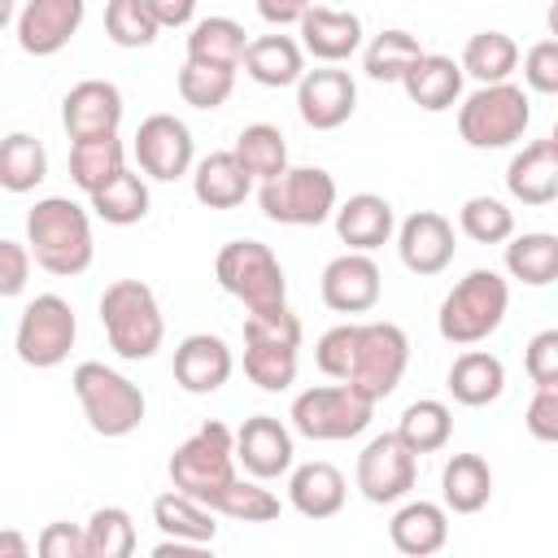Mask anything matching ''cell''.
<instances>
[{
  "mask_svg": "<svg viewBox=\"0 0 558 558\" xmlns=\"http://www.w3.org/2000/svg\"><path fill=\"white\" fill-rule=\"evenodd\" d=\"M26 248L31 262L57 279H74L92 266L96 240H92V214L70 196H44L26 214Z\"/></svg>",
  "mask_w": 558,
  "mask_h": 558,
  "instance_id": "1",
  "label": "cell"
},
{
  "mask_svg": "<svg viewBox=\"0 0 558 558\" xmlns=\"http://www.w3.org/2000/svg\"><path fill=\"white\" fill-rule=\"evenodd\" d=\"M301 366V318L283 305L248 310L244 318V375L262 392H283L296 384Z\"/></svg>",
  "mask_w": 558,
  "mask_h": 558,
  "instance_id": "2",
  "label": "cell"
},
{
  "mask_svg": "<svg viewBox=\"0 0 558 558\" xmlns=\"http://www.w3.org/2000/svg\"><path fill=\"white\" fill-rule=\"evenodd\" d=\"M100 327L109 336V349L126 362H148L166 340L157 292L144 279H113L100 292Z\"/></svg>",
  "mask_w": 558,
  "mask_h": 558,
  "instance_id": "3",
  "label": "cell"
},
{
  "mask_svg": "<svg viewBox=\"0 0 558 558\" xmlns=\"http://www.w3.org/2000/svg\"><path fill=\"white\" fill-rule=\"evenodd\" d=\"M506 310H510V283H506L497 270L475 266V270H466V275L449 288V296L440 301L436 331H440V340L466 349V344L488 340V336L506 323Z\"/></svg>",
  "mask_w": 558,
  "mask_h": 558,
  "instance_id": "4",
  "label": "cell"
},
{
  "mask_svg": "<svg viewBox=\"0 0 558 558\" xmlns=\"http://www.w3.org/2000/svg\"><path fill=\"white\" fill-rule=\"evenodd\" d=\"M70 384H74V397L83 405V418H87V427L96 436L118 440V436H131L144 423L148 401H144L140 384H131L122 371H113L105 362H78L74 375H70Z\"/></svg>",
  "mask_w": 558,
  "mask_h": 558,
  "instance_id": "5",
  "label": "cell"
},
{
  "mask_svg": "<svg viewBox=\"0 0 558 558\" xmlns=\"http://www.w3.org/2000/svg\"><path fill=\"white\" fill-rule=\"evenodd\" d=\"M527 122H532V100L510 78L506 83H480L458 105V135L471 148H510L523 140Z\"/></svg>",
  "mask_w": 558,
  "mask_h": 558,
  "instance_id": "6",
  "label": "cell"
},
{
  "mask_svg": "<svg viewBox=\"0 0 558 558\" xmlns=\"http://www.w3.org/2000/svg\"><path fill=\"white\" fill-rule=\"evenodd\" d=\"M214 279L244 310H270L288 301V275L275 248L262 240H227L214 257Z\"/></svg>",
  "mask_w": 558,
  "mask_h": 558,
  "instance_id": "7",
  "label": "cell"
},
{
  "mask_svg": "<svg viewBox=\"0 0 558 558\" xmlns=\"http://www.w3.org/2000/svg\"><path fill=\"white\" fill-rule=\"evenodd\" d=\"M410 366V340L397 323H357V340H353V362L344 371L340 384H349L357 397L366 401H384L397 392L401 375Z\"/></svg>",
  "mask_w": 558,
  "mask_h": 558,
  "instance_id": "8",
  "label": "cell"
},
{
  "mask_svg": "<svg viewBox=\"0 0 558 558\" xmlns=\"http://www.w3.org/2000/svg\"><path fill=\"white\" fill-rule=\"evenodd\" d=\"M257 205L279 227H318L336 209V179L323 166H283L262 183Z\"/></svg>",
  "mask_w": 558,
  "mask_h": 558,
  "instance_id": "9",
  "label": "cell"
},
{
  "mask_svg": "<svg viewBox=\"0 0 558 558\" xmlns=\"http://www.w3.org/2000/svg\"><path fill=\"white\" fill-rule=\"evenodd\" d=\"M235 475V432L218 418L201 423L174 453H170V484L187 497L209 501Z\"/></svg>",
  "mask_w": 558,
  "mask_h": 558,
  "instance_id": "10",
  "label": "cell"
},
{
  "mask_svg": "<svg viewBox=\"0 0 558 558\" xmlns=\"http://www.w3.org/2000/svg\"><path fill=\"white\" fill-rule=\"evenodd\" d=\"M375 401L357 397L349 384H318L292 397V432H301L305 440H353L371 427Z\"/></svg>",
  "mask_w": 558,
  "mask_h": 558,
  "instance_id": "11",
  "label": "cell"
},
{
  "mask_svg": "<svg viewBox=\"0 0 558 558\" xmlns=\"http://www.w3.org/2000/svg\"><path fill=\"white\" fill-rule=\"evenodd\" d=\"M74 336H78V318H74L70 301L57 296V292H39V296L22 310V318H17L13 349H17V357H22L26 366L52 371V366H61V362L70 357Z\"/></svg>",
  "mask_w": 558,
  "mask_h": 558,
  "instance_id": "12",
  "label": "cell"
},
{
  "mask_svg": "<svg viewBox=\"0 0 558 558\" xmlns=\"http://www.w3.org/2000/svg\"><path fill=\"white\" fill-rule=\"evenodd\" d=\"M140 170L157 183H174L183 174H192V161H196V140L187 131L183 118L174 113H148L135 131V144H131Z\"/></svg>",
  "mask_w": 558,
  "mask_h": 558,
  "instance_id": "13",
  "label": "cell"
},
{
  "mask_svg": "<svg viewBox=\"0 0 558 558\" xmlns=\"http://www.w3.org/2000/svg\"><path fill=\"white\" fill-rule=\"evenodd\" d=\"M414 475H418V453H410L397 432L375 436L357 453V493L371 506H392V501L410 497Z\"/></svg>",
  "mask_w": 558,
  "mask_h": 558,
  "instance_id": "14",
  "label": "cell"
},
{
  "mask_svg": "<svg viewBox=\"0 0 558 558\" xmlns=\"http://www.w3.org/2000/svg\"><path fill=\"white\" fill-rule=\"evenodd\" d=\"M357 109V83L340 65H318L296 78V113L314 131H336Z\"/></svg>",
  "mask_w": 558,
  "mask_h": 558,
  "instance_id": "15",
  "label": "cell"
},
{
  "mask_svg": "<svg viewBox=\"0 0 558 558\" xmlns=\"http://www.w3.org/2000/svg\"><path fill=\"white\" fill-rule=\"evenodd\" d=\"M318 292H323V305L336 310V314H366L379 305V292H384V275L375 266L371 253H340L323 266V279H318Z\"/></svg>",
  "mask_w": 558,
  "mask_h": 558,
  "instance_id": "16",
  "label": "cell"
},
{
  "mask_svg": "<svg viewBox=\"0 0 558 558\" xmlns=\"http://www.w3.org/2000/svg\"><path fill=\"white\" fill-rule=\"evenodd\" d=\"M87 0H26L17 9V48L31 57H57L83 26Z\"/></svg>",
  "mask_w": 558,
  "mask_h": 558,
  "instance_id": "17",
  "label": "cell"
},
{
  "mask_svg": "<svg viewBox=\"0 0 558 558\" xmlns=\"http://www.w3.org/2000/svg\"><path fill=\"white\" fill-rule=\"evenodd\" d=\"M453 222L436 209H414L401 227H397V253H401V266L418 279H432L440 275L449 262H453Z\"/></svg>",
  "mask_w": 558,
  "mask_h": 558,
  "instance_id": "18",
  "label": "cell"
},
{
  "mask_svg": "<svg viewBox=\"0 0 558 558\" xmlns=\"http://www.w3.org/2000/svg\"><path fill=\"white\" fill-rule=\"evenodd\" d=\"M292 427L279 423L275 414H253L240 423L235 432V462L253 475V480H279L292 471Z\"/></svg>",
  "mask_w": 558,
  "mask_h": 558,
  "instance_id": "19",
  "label": "cell"
},
{
  "mask_svg": "<svg viewBox=\"0 0 558 558\" xmlns=\"http://www.w3.org/2000/svg\"><path fill=\"white\" fill-rule=\"evenodd\" d=\"M61 126L70 140L118 135L122 126V92L109 78H83L61 100Z\"/></svg>",
  "mask_w": 558,
  "mask_h": 558,
  "instance_id": "20",
  "label": "cell"
},
{
  "mask_svg": "<svg viewBox=\"0 0 558 558\" xmlns=\"http://www.w3.org/2000/svg\"><path fill=\"white\" fill-rule=\"evenodd\" d=\"M235 371L231 344L214 331H192L174 344V384L192 397H209L218 392Z\"/></svg>",
  "mask_w": 558,
  "mask_h": 558,
  "instance_id": "21",
  "label": "cell"
},
{
  "mask_svg": "<svg viewBox=\"0 0 558 558\" xmlns=\"http://www.w3.org/2000/svg\"><path fill=\"white\" fill-rule=\"evenodd\" d=\"M301 31V52H310L323 65H340L362 48V17L349 9H327V4H310L296 17Z\"/></svg>",
  "mask_w": 558,
  "mask_h": 558,
  "instance_id": "22",
  "label": "cell"
},
{
  "mask_svg": "<svg viewBox=\"0 0 558 558\" xmlns=\"http://www.w3.org/2000/svg\"><path fill=\"white\" fill-rule=\"evenodd\" d=\"M506 187L519 205L545 209L558 201V140L523 144L506 166Z\"/></svg>",
  "mask_w": 558,
  "mask_h": 558,
  "instance_id": "23",
  "label": "cell"
},
{
  "mask_svg": "<svg viewBox=\"0 0 558 558\" xmlns=\"http://www.w3.org/2000/svg\"><path fill=\"white\" fill-rule=\"evenodd\" d=\"M331 214H336V235H340V244H349L353 253H375V248L388 244L392 231H397L392 205H388L384 196H375V192H357V196H349L344 205H336Z\"/></svg>",
  "mask_w": 558,
  "mask_h": 558,
  "instance_id": "24",
  "label": "cell"
},
{
  "mask_svg": "<svg viewBox=\"0 0 558 558\" xmlns=\"http://www.w3.org/2000/svg\"><path fill=\"white\" fill-rule=\"evenodd\" d=\"M462 65L453 61V57H440V52H423L410 70H405V78H401V87H405V96H410V105H418L423 113H445V109H453L458 100H462Z\"/></svg>",
  "mask_w": 558,
  "mask_h": 558,
  "instance_id": "25",
  "label": "cell"
},
{
  "mask_svg": "<svg viewBox=\"0 0 558 558\" xmlns=\"http://www.w3.org/2000/svg\"><path fill=\"white\" fill-rule=\"evenodd\" d=\"M344 497H349V484L331 462H305V466H292V475H288L292 510L314 519V523L318 519H336L344 510Z\"/></svg>",
  "mask_w": 558,
  "mask_h": 558,
  "instance_id": "26",
  "label": "cell"
},
{
  "mask_svg": "<svg viewBox=\"0 0 558 558\" xmlns=\"http://www.w3.org/2000/svg\"><path fill=\"white\" fill-rule=\"evenodd\" d=\"M388 541L397 554H410V558H427L436 549H445L449 541V510L436 506V501H405L392 523H388Z\"/></svg>",
  "mask_w": 558,
  "mask_h": 558,
  "instance_id": "27",
  "label": "cell"
},
{
  "mask_svg": "<svg viewBox=\"0 0 558 558\" xmlns=\"http://www.w3.org/2000/svg\"><path fill=\"white\" fill-rule=\"evenodd\" d=\"M244 74L262 87H296V78L305 74V52L292 35H257L244 44V57H240Z\"/></svg>",
  "mask_w": 558,
  "mask_h": 558,
  "instance_id": "28",
  "label": "cell"
},
{
  "mask_svg": "<svg viewBox=\"0 0 558 558\" xmlns=\"http://www.w3.org/2000/svg\"><path fill=\"white\" fill-rule=\"evenodd\" d=\"M248 192H253V179L244 174V166L235 161L231 148L192 161V196L205 209H235V205H244Z\"/></svg>",
  "mask_w": 558,
  "mask_h": 558,
  "instance_id": "29",
  "label": "cell"
},
{
  "mask_svg": "<svg viewBox=\"0 0 558 558\" xmlns=\"http://www.w3.org/2000/svg\"><path fill=\"white\" fill-rule=\"evenodd\" d=\"M445 384H449V392H453L458 405L480 410V405H493V401L506 392V366H501V357L488 353V349H466V353L453 357Z\"/></svg>",
  "mask_w": 558,
  "mask_h": 558,
  "instance_id": "30",
  "label": "cell"
},
{
  "mask_svg": "<svg viewBox=\"0 0 558 558\" xmlns=\"http://www.w3.org/2000/svg\"><path fill=\"white\" fill-rule=\"evenodd\" d=\"M440 497L453 514H480L493 497V466L480 453H453L440 471Z\"/></svg>",
  "mask_w": 558,
  "mask_h": 558,
  "instance_id": "31",
  "label": "cell"
},
{
  "mask_svg": "<svg viewBox=\"0 0 558 558\" xmlns=\"http://www.w3.org/2000/svg\"><path fill=\"white\" fill-rule=\"evenodd\" d=\"M153 523L161 527V536H174V541H192V545H214L218 536V519L214 510L201 501V497H187L179 488L161 493L153 501Z\"/></svg>",
  "mask_w": 558,
  "mask_h": 558,
  "instance_id": "32",
  "label": "cell"
},
{
  "mask_svg": "<svg viewBox=\"0 0 558 558\" xmlns=\"http://www.w3.org/2000/svg\"><path fill=\"white\" fill-rule=\"evenodd\" d=\"M48 179V148L31 131H9L0 140V187L13 196L35 192Z\"/></svg>",
  "mask_w": 558,
  "mask_h": 558,
  "instance_id": "33",
  "label": "cell"
},
{
  "mask_svg": "<svg viewBox=\"0 0 558 558\" xmlns=\"http://www.w3.org/2000/svg\"><path fill=\"white\" fill-rule=\"evenodd\" d=\"M244 44H248V35H244V26H240L235 17H201V22H192V31H187V61L240 70Z\"/></svg>",
  "mask_w": 558,
  "mask_h": 558,
  "instance_id": "34",
  "label": "cell"
},
{
  "mask_svg": "<svg viewBox=\"0 0 558 558\" xmlns=\"http://www.w3.org/2000/svg\"><path fill=\"white\" fill-rule=\"evenodd\" d=\"M118 170H126V144L118 135H96V140H70V179L78 192L105 187Z\"/></svg>",
  "mask_w": 558,
  "mask_h": 558,
  "instance_id": "35",
  "label": "cell"
},
{
  "mask_svg": "<svg viewBox=\"0 0 558 558\" xmlns=\"http://www.w3.org/2000/svg\"><path fill=\"white\" fill-rule=\"evenodd\" d=\"M506 270L527 288H549L558 279V235L523 231L506 240Z\"/></svg>",
  "mask_w": 558,
  "mask_h": 558,
  "instance_id": "36",
  "label": "cell"
},
{
  "mask_svg": "<svg viewBox=\"0 0 558 558\" xmlns=\"http://www.w3.org/2000/svg\"><path fill=\"white\" fill-rule=\"evenodd\" d=\"M397 436L410 453H440L453 436V414L445 401L436 397H423V401H410L397 418Z\"/></svg>",
  "mask_w": 558,
  "mask_h": 558,
  "instance_id": "37",
  "label": "cell"
},
{
  "mask_svg": "<svg viewBox=\"0 0 558 558\" xmlns=\"http://www.w3.org/2000/svg\"><path fill=\"white\" fill-rule=\"evenodd\" d=\"M87 201H92V214L105 218L109 227H131V222H144L148 218V183L135 170H118Z\"/></svg>",
  "mask_w": 558,
  "mask_h": 558,
  "instance_id": "38",
  "label": "cell"
},
{
  "mask_svg": "<svg viewBox=\"0 0 558 558\" xmlns=\"http://www.w3.org/2000/svg\"><path fill=\"white\" fill-rule=\"evenodd\" d=\"M418 57H423V44H418L410 31H401V26H388V31H379V35L362 48V70H366V78H375V83H401L405 70H410Z\"/></svg>",
  "mask_w": 558,
  "mask_h": 558,
  "instance_id": "39",
  "label": "cell"
},
{
  "mask_svg": "<svg viewBox=\"0 0 558 558\" xmlns=\"http://www.w3.org/2000/svg\"><path fill=\"white\" fill-rule=\"evenodd\" d=\"M458 65L475 83H506L514 74V65H519V44L506 31H480V35L466 39Z\"/></svg>",
  "mask_w": 558,
  "mask_h": 558,
  "instance_id": "40",
  "label": "cell"
},
{
  "mask_svg": "<svg viewBox=\"0 0 558 558\" xmlns=\"http://www.w3.org/2000/svg\"><path fill=\"white\" fill-rule=\"evenodd\" d=\"M205 506L214 514L235 519V523H270V519H279V497L270 488H262V480H253V475L248 480L231 475Z\"/></svg>",
  "mask_w": 558,
  "mask_h": 558,
  "instance_id": "41",
  "label": "cell"
},
{
  "mask_svg": "<svg viewBox=\"0 0 558 558\" xmlns=\"http://www.w3.org/2000/svg\"><path fill=\"white\" fill-rule=\"evenodd\" d=\"M235 161L244 166L248 179H275L283 166H288V144H283V131L270 126V122H253L235 135Z\"/></svg>",
  "mask_w": 558,
  "mask_h": 558,
  "instance_id": "42",
  "label": "cell"
},
{
  "mask_svg": "<svg viewBox=\"0 0 558 558\" xmlns=\"http://www.w3.org/2000/svg\"><path fill=\"white\" fill-rule=\"evenodd\" d=\"M87 558H131L135 554V523L122 506H96L83 523Z\"/></svg>",
  "mask_w": 558,
  "mask_h": 558,
  "instance_id": "43",
  "label": "cell"
},
{
  "mask_svg": "<svg viewBox=\"0 0 558 558\" xmlns=\"http://www.w3.org/2000/svg\"><path fill=\"white\" fill-rule=\"evenodd\" d=\"M458 227L475 244H506L514 235V209L497 196H471L458 209Z\"/></svg>",
  "mask_w": 558,
  "mask_h": 558,
  "instance_id": "44",
  "label": "cell"
},
{
  "mask_svg": "<svg viewBox=\"0 0 558 558\" xmlns=\"http://www.w3.org/2000/svg\"><path fill=\"white\" fill-rule=\"evenodd\" d=\"M235 92V70L222 65H201V61H183L179 70V96L192 109H222Z\"/></svg>",
  "mask_w": 558,
  "mask_h": 558,
  "instance_id": "45",
  "label": "cell"
},
{
  "mask_svg": "<svg viewBox=\"0 0 558 558\" xmlns=\"http://www.w3.org/2000/svg\"><path fill=\"white\" fill-rule=\"evenodd\" d=\"M105 35L118 48H148L161 35V26H157L148 0H109L105 4Z\"/></svg>",
  "mask_w": 558,
  "mask_h": 558,
  "instance_id": "46",
  "label": "cell"
},
{
  "mask_svg": "<svg viewBox=\"0 0 558 558\" xmlns=\"http://www.w3.org/2000/svg\"><path fill=\"white\" fill-rule=\"evenodd\" d=\"M353 340H357V323H340V327H331V331L318 336L314 362H318V371L327 379H344V371L353 362Z\"/></svg>",
  "mask_w": 558,
  "mask_h": 558,
  "instance_id": "47",
  "label": "cell"
},
{
  "mask_svg": "<svg viewBox=\"0 0 558 558\" xmlns=\"http://www.w3.org/2000/svg\"><path fill=\"white\" fill-rule=\"evenodd\" d=\"M523 371H527V379H532L536 388H558V331H554V327H545V331H536V336L527 340V349H523Z\"/></svg>",
  "mask_w": 558,
  "mask_h": 558,
  "instance_id": "48",
  "label": "cell"
},
{
  "mask_svg": "<svg viewBox=\"0 0 558 558\" xmlns=\"http://www.w3.org/2000/svg\"><path fill=\"white\" fill-rule=\"evenodd\" d=\"M523 83L541 96L558 92V39H541L523 52Z\"/></svg>",
  "mask_w": 558,
  "mask_h": 558,
  "instance_id": "49",
  "label": "cell"
},
{
  "mask_svg": "<svg viewBox=\"0 0 558 558\" xmlns=\"http://www.w3.org/2000/svg\"><path fill=\"white\" fill-rule=\"evenodd\" d=\"M523 427L532 432V440L554 445L558 440V388H536L523 414Z\"/></svg>",
  "mask_w": 558,
  "mask_h": 558,
  "instance_id": "50",
  "label": "cell"
},
{
  "mask_svg": "<svg viewBox=\"0 0 558 558\" xmlns=\"http://www.w3.org/2000/svg\"><path fill=\"white\" fill-rule=\"evenodd\" d=\"M31 283V248L17 240H0V296H22Z\"/></svg>",
  "mask_w": 558,
  "mask_h": 558,
  "instance_id": "51",
  "label": "cell"
},
{
  "mask_svg": "<svg viewBox=\"0 0 558 558\" xmlns=\"http://www.w3.org/2000/svg\"><path fill=\"white\" fill-rule=\"evenodd\" d=\"M35 549L44 558H87V541H83V527L74 523H48L35 541Z\"/></svg>",
  "mask_w": 558,
  "mask_h": 558,
  "instance_id": "52",
  "label": "cell"
},
{
  "mask_svg": "<svg viewBox=\"0 0 558 558\" xmlns=\"http://www.w3.org/2000/svg\"><path fill=\"white\" fill-rule=\"evenodd\" d=\"M153 17L161 31H179V26H192L196 17V0H148Z\"/></svg>",
  "mask_w": 558,
  "mask_h": 558,
  "instance_id": "53",
  "label": "cell"
},
{
  "mask_svg": "<svg viewBox=\"0 0 558 558\" xmlns=\"http://www.w3.org/2000/svg\"><path fill=\"white\" fill-rule=\"evenodd\" d=\"M314 0H257V13L270 22V26H296V17L310 9Z\"/></svg>",
  "mask_w": 558,
  "mask_h": 558,
  "instance_id": "54",
  "label": "cell"
},
{
  "mask_svg": "<svg viewBox=\"0 0 558 558\" xmlns=\"http://www.w3.org/2000/svg\"><path fill=\"white\" fill-rule=\"evenodd\" d=\"M26 554H31V541H26L22 532L4 527V532H0V558H26Z\"/></svg>",
  "mask_w": 558,
  "mask_h": 558,
  "instance_id": "55",
  "label": "cell"
},
{
  "mask_svg": "<svg viewBox=\"0 0 558 558\" xmlns=\"http://www.w3.org/2000/svg\"><path fill=\"white\" fill-rule=\"evenodd\" d=\"M13 17H17V0H0V31H4Z\"/></svg>",
  "mask_w": 558,
  "mask_h": 558,
  "instance_id": "56",
  "label": "cell"
}]
</instances>
